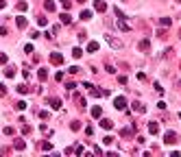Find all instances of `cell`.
Returning a JSON list of instances; mask_svg holds the SVG:
<instances>
[{
	"mask_svg": "<svg viewBox=\"0 0 181 157\" xmlns=\"http://www.w3.org/2000/svg\"><path fill=\"white\" fill-rule=\"evenodd\" d=\"M105 39H107V44H109L113 50H120V48H122V42H120L116 35H111V33H105Z\"/></svg>",
	"mask_w": 181,
	"mask_h": 157,
	"instance_id": "6da1fadb",
	"label": "cell"
},
{
	"mask_svg": "<svg viewBox=\"0 0 181 157\" xmlns=\"http://www.w3.org/2000/svg\"><path fill=\"white\" fill-rule=\"evenodd\" d=\"M175 142H177V133H175V131H166V133H164V144L172 146Z\"/></svg>",
	"mask_w": 181,
	"mask_h": 157,
	"instance_id": "7a4b0ae2",
	"label": "cell"
},
{
	"mask_svg": "<svg viewBox=\"0 0 181 157\" xmlns=\"http://www.w3.org/2000/svg\"><path fill=\"white\" fill-rule=\"evenodd\" d=\"M113 107H116V109H120V111H122L124 107H127V98H124V96H118L116 100H113Z\"/></svg>",
	"mask_w": 181,
	"mask_h": 157,
	"instance_id": "3957f363",
	"label": "cell"
},
{
	"mask_svg": "<svg viewBox=\"0 0 181 157\" xmlns=\"http://www.w3.org/2000/svg\"><path fill=\"white\" fill-rule=\"evenodd\" d=\"M131 109H133V111H138V114H144V111H146V107L140 103V100H133V103H131Z\"/></svg>",
	"mask_w": 181,
	"mask_h": 157,
	"instance_id": "277c9868",
	"label": "cell"
},
{
	"mask_svg": "<svg viewBox=\"0 0 181 157\" xmlns=\"http://www.w3.org/2000/svg\"><path fill=\"white\" fill-rule=\"evenodd\" d=\"M50 63H55V66H61V63H63V57H61L59 53H52V55H50Z\"/></svg>",
	"mask_w": 181,
	"mask_h": 157,
	"instance_id": "5b68a950",
	"label": "cell"
},
{
	"mask_svg": "<svg viewBox=\"0 0 181 157\" xmlns=\"http://www.w3.org/2000/svg\"><path fill=\"white\" fill-rule=\"evenodd\" d=\"M116 26H118L120 31H131V26L124 22V18H118V20H116Z\"/></svg>",
	"mask_w": 181,
	"mask_h": 157,
	"instance_id": "8992f818",
	"label": "cell"
},
{
	"mask_svg": "<svg viewBox=\"0 0 181 157\" xmlns=\"http://www.w3.org/2000/svg\"><path fill=\"white\" fill-rule=\"evenodd\" d=\"M48 105H50L52 109H61V100H59L57 96H52V98H48Z\"/></svg>",
	"mask_w": 181,
	"mask_h": 157,
	"instance_id": "52a82bcc",
	"label": "cell"
},
{
	"mask_svg": "<svg viewBox=\"0 0 181 157\" xmlns=\"http://www.w3.org/2000/svg\"><path fill=\"white\" fill-rule=\"evenodd\" d=\"M94 9L96 11H107V2L105 0H94Z\"/></svg>",
	"mask_w": 181,
	"mask_h": 157,
	"instance_id": "ba28073f",
	"label": "cell"
},
{
	"mask_svg": "<svg viewBox=\"0 0 181 157\" xmlns=\"http://www.w3.org/2000/svg\"><path fill=\"white\" fill-rule=\"evenodd\" d=\"M101 127H103V129H107V131H109V129H113V122L109 120V118H103V120H101Z\"/></svg>",
	"mask_w": 181,
	"mask_h": 157,
	"instance_id": "9c48e42d",
	"label": "cell"
},
{
	"mask_svg": "<svg viewBox=\"0 0 181 157\" xmlns=\"http://www.w3.org/2000/svg\"><path fill=\"white\" fill-rule=\"evenodd\" d=\"M61 22H63V24H72V15H70L68 11H63V13H61Z\"/></svg>",
	"mask_w": 181,
	"mask_h": 157,
	"instance_id": "30bf717a",
	"label": "cell"
},
{
	"mask_svg": "<svg viewBox=\"0 0 181 157\" xmlns=\"http://www.w3.org/2000/svg\"><path fill=\"white\" fill-rule=\"evenodd\" d=\"M140 50H144V53L151 50V42H149V39H142V42H140Z\"/></svg>",
	"mask_w": 181,
	"mask_h": 157,
	"instance_id": "8fae6325",
	"label": "cell"
},
{
	"mask_svg": "<svg viewBox=\"0 0 181 157\" xmlns=\"http://www.w3.org/2000/svg\"><path fill=\"white\" fill-rule=\"evenodd\" d=\"M81 20H92V11H87V9H83L81 11V15H79Z\"/></svg>",
	"mask_w": 181,
	"mask_h": 157,
	"instance_id": "7c38bea8",
	"label": "cell"
},
{
	"mask_svg": "<svg viewBox=\"0 0 181 157\" xmlns=\"http://www.w3.org/2000/svg\"><path fill=\"white\" fill-rule=\"evenodd\" d=\"M149 131L153 133V135H155V133L159 131V125H157V122H149Z\"/></svg>",
	"mask_w": 181,
	"mask_h": 157,
	"instance_id": "4fadbf2b",
	"label": "cell"
},
{
	"mask_svg": "<svg viewBox=\"0 0 181 157\" xmlns=\"http://www.w3.org/2000/svg\"><path fill=\"white\" fill-rule=\"evenodd\" d=\"M26 148V142L24 140H15V151H24Z\"/></svg>",
	"mask_w": 181,
	"mask_h": 157,
	"instance_id": "5bb4252c",
	"label": "cell"
},
{
	"mask_svg": "<svg viewBox=\"0 0 181 157\" xmlns=\"http://www.w3.org/2000/svg\"><path fill=\"white\" fill-rule=\"evenodd\" d=\"M98 50V42H90L87 44V53H96Z\"/></svg>",
	"mask_w": 181,
	"mask_h": 157,
	"instance_id": "9a60e30c",
	"label": "cell"
},
{
	"mask_svg": "<svg viewBox=\"0 0 181 157\" xmlns=\"http://www.w3.org/2000/svg\"><path fill=\"white\" fill-rule=\"evenodd\" d=\"M44 9H46V11H55L57 7H55V2H52V0H46V2H44Z\"/></svg>",
	"mask_w": 181,
	"mask_h": 157,
	"instance_id": "2e32d148",
	"label": "cell"
},
{
	"mask_svg": "<svg viewBox=\"0 0 181 157\" xmlns=\"http://www.w3.org/2000/svg\"><path fill=\"white\" fill-rule=\"evenodd\" d=\"M4 76H7V78H13V76H15V68H11V66H9V68L4 70Z\"/></svg>",
	"mask_w": 181,
	"mask_h": 157,
	"instance_id": "e0dca14e",
	"label": "cell"
},
{
	"mask_svg": "<svg viewBox=\"0 0 181 157\" xmlns=\"http://www.w3.org/2000/svg\"><path fill=\"white\" fill-rule=\"evenodd\" d=\"M72 57H74V59H81V57H83V50H81L79 46H76V48L72 50Z\"/></svg>",
	"mask_w": 181,
	"mask_h": 157,
	"instance_id": "ac0fdd59",
	"label": "cell"
},
{
	"mask_svg": "<svg viewBox=\"0 0 181 157\" xmlns=\"http://www.w3.org/2000/svg\"><path fill=\"white\" fill-rule=\"evenodd\" d=\"M18 92H20V94H29V92H31V87L22 83V85H18Z\"/></svg>",
	"mask_w": 181,
	"mask_h": 157,
	"instance_id": "d6986e66",
	"label": "cell"
},
{
	"mask_svg": "<svg viewBox=\"0 0 181 157\" xmlns=\"http://www.w3.org/2000/svg\"><path fill=\"white\" fill-rule=\"evenodd\" d=\"M101 114H103V109L98 107V105H96V107H92V116H94V118H101Z\"/></svg>",
	"mask_w": 181,
	"mask_h": 157,
	"instance_id": "ffe728a7",
	"label": "cell"
},
{
	"mask_svg": "<svg viewBox=\"0 0 181 157\" xmlns=\"http://www.w3.org/2000/svg\"><path fill=\"white\" fill-rule=\"evenodd\" d=\"M15 109H18V111H24V109H26V103H24V100H18V103H15Z\"/></svg>",
	"mask_w": 181,
	"mask_h": 157,
	"instance_id": "44dd1931",
	"label": "cell"
},
{
	"mask_svg": "<svg viewBox=\"0 0 181 157\" xmlns=\"http://www.w3.org/2000/svg\"><path fill=\"white\" fill-rule=\"evenodd\" d=\"M18 26H20V29H26V18H24V15L18 18Z\"/></svg>",
	"mask_w": 181,
	"mask_h": 157,
	"instance_id": "7402d4cb",
	"label": "cell"
},
{
	"mask_svg": "<svg viewBox=\"0 0 181 157\" xmlns=\"http://www.w3.org/2000/svg\"><path fill=\"white\" fill-rule=\"evenodd\" d=\"M59 2H61V7H63L65 11H68L70 7H72V0H59Z\"/></svg>",
	"mask_w": 181,
	"mask_h": 157,
	"instance_id": "603a6c76",
	"label": "cell"
},
{
	"mask_svg": "<svg viewBox=\"0 0 181 157\" xmlns=\"http://www.w3.org/2000/svg\"><path fill=\"white\" fill-rule=\"evenodd\" d=\"M37 24H40V26H46V24H48V20L44 18V15H37Z\"/></svg>",
	"mask_w": 181,
	"mask_h": 157,
	"instance_id": "cb8c5ba5",
	"label": "cell"
},
{
	"mask_svg": "<svg viewBox=\"0 0 181 157\" xmlns=\"http://www.w3.org/2000/svg\"><path fill=\"white\" fill-rule=\"evenodd\" d=\"M18 9H20V11H26V9H29V2H24V0H20V2H18Z\"/></svg>",
	"mask_w": 181,
	"mask_h": 157,
	"instance_id": "d4e9b609",
	"label": "cell"
},
{
	"mask_svg": "<svg viewBox=\"0 0 181 157\" xmlns=\"http://www.w3.org/2000/svg\"><path fill=\"white\" fill-rule=\"evenodd\" d=\"M37 76H40V81H46V78H48V72H46V70H40V72H37Z\"/></svg>",
	"mask_w": 181,
	"mask_h": 157,
	"instance_id": "484cf974",
	"label": "cell"
},
{
	"mask_svg": "<svg viewBox=\"0 0 181 157\" xmlns=\"http://www.w3.org/2000/svg\"><path fill=\"white\" fill-rule=\"evenodd\" d=\"M70 129H72V131H79V129H81V125H79V120L70 122Z\"/></svg>",
	"mask_w": 181,
	"mask_h": 157,
	"instance_id": "4316f807",
	"label": "cell"
},
{
	"mask_svg": "<svg viewBox=\"0 0 181 157\" xmlns=\"http://www.w3.org/2000/svg\"><path fill=\"white\" fill-rule=\"evenodd\" d=\"M159 22H162V26H170V24H172V20H170V18H162Z\"/></svg>",
	"mask_w": 181,
	"mask_h": 157,
	"instance_id": "83f0119b",
	"label": "cell"
},
{
	"mask_svg": "<svg viewBox=\"0 0 181 157\" xmlns=\"http://www.w3.org/2000/svg\"><path fill=\"white\" fill-rule=\"evenodd\" d=\"M74 100L81 105V107H85V98H81V96H74Z\"/></svg>",
	"mask_w": 181,
	"mask_h": 157,
	"instance_id": "f1b7e54d",
	"label": "cell"
},
{
	"mask_svg": "<svg viewBox=\"0 0 181 157\" xmlns=\"http://www.w3.org/2000/svg\"><path fill=\"white\" fill-rule=\"evenodd\" d=\"M4 135H13V127H4Z\"/></svg>",
	"mask_w": 181,
	"mask_h": 157,
	"instance_id": "f546056e",
	"label": "cell"
},
{
	"mask_svg": "<svg viewBox=\"0 0 181 157\" xmlns=\"http://www.w3.org/2000/svg\"><path fill=\"white\" fill-rule=\"evenodd\" d=\"M4 63H7V55L0 53V66H4Z\"/></svg>",
	"mask_w": 181,
	"mask_h": 157,
	"instance_id": "4dcf8cb0",
	"label": "cell"
},
{
	"mask_svg": "<svg viewBox=\"0 0 181 157\" xmlns=\"http://www.w3.org/2000/svg\"><path fill=\"white\" fill-rule=\"evenodd\" d=\"M74 153L81 155V153H83V146H81V144H76V146H74Z\"/></svg>",
	"mask_w": 181,
	"mask_h": 157,
	"instance_id": "1f68e13d",
	"label": "cell"
},
{
	"mask_svg": "<svg viewBox=\"0 0 181 157\" xmlns=\"http://www.w3.org/2000/svg\"><path fill=\"white\" fill-rule=\"evenodd\" d=\"M103 142H105V144H113V138L107 135V138H103Z\"/></svg>",
	"mask_w": 181,
	"mask_h": 157,
	"instance_id": "d6a6232c",
	"label": "cell"
},
{
	"mask_svg": "<svg viewBox=\"0 0 181 157\" xmlns=\"http://www.w3.org/2000/svg\"><path fill=\"white\" fill-rule=\"evenodd\" d=\"M79 70H81V68H76V66H72V68H68V72H70V74H76Z\"/></svg>",
	"mask_w": 181,
	"mask_h": 157,
	"instance_id": "836d02e7",
	"label": "cell"
},
{
	"mask_svg": "<svg viewBox=\"0 0 181 157\" xmlns=\"http://www.w3.org/2000/svg\"><path fill=\"white\" fill-rule=\"evenodd\" d=\"M4 94H7V85H2V83H0V96H4Z\"/></svg>",
	"mask_w": 181,
	"mask_h": 157,
	"instance_id": "e575fe53",
	"label": "cell"
},
{
	"mask_svg": "<svg viewBox=\"0 0 181 157\" xmlns=\"http://www.w3.org/2000/svg\"><path fill=\"white\" fill-rule=\"evenodd\" d=\"M42 148H44V151H50L52 146H50V144H48V142H42Z\"/></svg>",
	"mask_w": 181,
	"mask_h": 157,
	"instance_id": "d590c367",
	"label": "cell"
},
{
	"mask_svg": "<svg viewBox=\"0 0 181 157\" xmlns=\"http://www.w3.org/2000/svg\"><path fill=\"white\" fill-rule=\"evenodd\" d=\"M155 89H157V94H164V87L159 85V83H155Z\"/></svg>",
	"mask_w": 181,
	"mask_h": 157,
	"instance_id": "8d00e7d4",
	"label": "cell"
},
{
	"mask_svg": "<svg viewBox=\"0 0 181 157\" xmlns=\"http://www.w3.org/2000/svg\"><path fill=\"white\" fill-rule=\"evenodd\" d=\"M7 7V2H4V0H0V9H4Z\"/></svg>",
	"mask_w": 181,
	"mask_h": 157,
	"instance_id": "74e56055",
	"label": "cell"
},
{
	"mask_svg": "<svg viewBox=\"0 0 181 157\" xmlns=\"http://www.w3.org/2000/svg\"><path fill=\"white\" fill-rule=\"evenodd\" d=\"M179 37H181V31H179Z\"/></svg>",
	"mask_w": 181,
	"mask_h": 157,
	"instance_id": "f35d334b",
	"label": "cell"
},
{
	"mask_svg": "<svg viewBox=\"0 0 181 157\" xmlns=\"http://www.w3.org/2000/svg\"><path fill=\"white\" fill-rule=\"evenodd\" d=\"M79 2H83V0H79Z\"/></svg>",
	"mask_w": 181,
	"mask_h": 157,
	"instance_id": "ab89813d",
	"label": "cell"
},
{
	"mask_svg": "<svg viewBox=\"0 0 181 157\" xmlns=\"http://www.w3.org/2000/svg\"><path fill=\"white\" fill-rule=\"evenodd\" d=\"M177 2H181V0H177Z\"/></svg>",
	"mask_w": 181,
	"mask_h": 157,
	"instance_id": "60d3db41",
	"label": "cell"
},
{
	"mask_svg": "<svg viewBox=\"0 0 181 157\" xmlns=\"http://www.w3.org/2000/svg\"><path fill=\"white\" fill-rule=\"evenodd\" d=\"M179 118H181V114H179Z\"/></svg>",
	"mask_w": 181,
	"mask_h": 157,
	"instance_id": "b9f144b4",
	"label": "cell"
}]
</instances>
